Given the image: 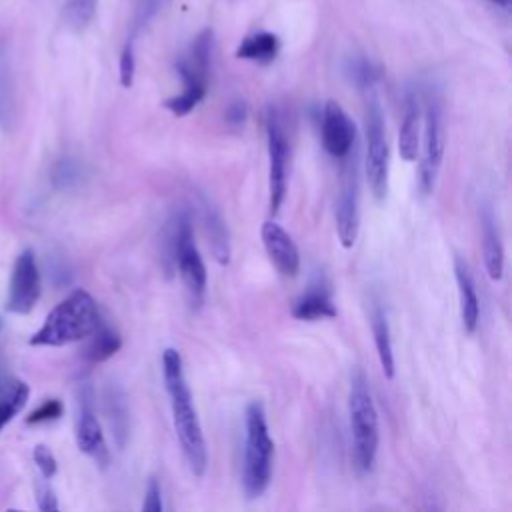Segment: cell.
Segmentation results:
<instances>
[{
  "mask_svg": "<svg viewBox=\"0 0 512 512\" xmlns=\"http://www.w3.org/2000/svg\"><path fill=\"white\" fill-rule=\"evenodd\" d=\"M164 4L166 0H136V26L146 24Z\"/></svg>",
  "mask_w": 512,
  "mask_h": 512,
  "instance_id": "obj_34",
  "label": "cell"
},
{
  "mask_svg": "<svg viewBox=\"0 0 512 512\" xmlns=\"http://www.w3.org/2000/svg\"><path fill=\"white\" fill-rule=\"evenodd\" d=\"M488 2H492V4H496V6H502V8H508V6H510V0H488Z\"/></svg>",
  "mask_w": 512,
  "mask_h": 512,
  "instance_id": "obj_36",
  "label": "cell"
},
{
  "mask_svg": "<svg viewBox=\"0 0 512 512\" xmlns=\"http://www.w3.org/2000/svg\"><path fill=\"white\" fill-rule=\"evenodd\" d=\"M0 332H2V318H0Z\"/></svg>",
  "mask_w": 512,
  "mask_h": 512,
  "instance_id": "obj_37",
  "label": "cell"
},
{
  "mask_svg": "<svg viewBox=\"0 0 512 512\" xmlns=\"http://www.w3.org/2000/svg\"><path fill=\"white\" fill-rule=\"evenodd\" d=\"M64 414V404L58 398H48L44 400L38 408H34L28 416H26V424L34 426V424H44V422H54Z\"/></svg>",
  "mask_w": 512,
  "mask_h": 512,
  "instance_id": "obj_29",
  "label": "cell"
},
{
  "mask_svg": "<svg viewBox=\"0 0 512 512\" xmlns=\"http://www.w3.org/2000/svg\"><path fill=\"white\" fill-rule=\"evenodd\" d=\"M162 378L170 398L172 422L182 448V454L194 476L202 478L208 466L206 440L202 434L200 418L196 406L192 402L190 388L186 384L182 356L176 348H166L162 352Z\"/></svg>",
  "mask_w": 512,
  "mask_h": 512,
  "instance_id": "obj_1",
  "label": "cell"
},
{
  "mask_svg": "<svg viewBox=\"0 0 512 512\" xmlns=\"http://www.w3.org/2000/svg\"><path fill=\"white\" fill-rule=\"evenodd\" d=\"M142 510H146V512H162V510H164L160 480H158L154 474L148 478L146 494H144V502H142Z\"/></svg>",
  "mask_w": 512,
  "mask_h": 512,
  "instance_id": "obj_32",
  "label": "cell"
},
{
  "mask_svg": "<svg viewBox=\"0 0 512 512\" xmlns=\"http://www.w3.org/2000/svg\"><path fill=\"white\" fill-rule=\"evenodd\" d=\"M346 72H348V78L358 86V88H372L378 78H380V68L374 66L370 60L358 56V58H352L346 66Z\"/></svg>",
  "mask_w": 512,
  "mask_h": 512,
  "instance_id": "obj_28",
  "label": "cell"
},
{
  "mask_svg": "<svg viewBox=\"0 0 512 512\" xmlns=\"http://www.w3.org/2000/svg\"><path fill=\"white\" fill-rule=\"evenodd\" d=\"M266 146H268V208L278 214L288 186V138L276 108L266 110Z\"/></svg>",
  "mask_w": 512,
  "mask_h": 512,
  "instance_id": "obj_10",
  "label": "cell"
},
{
  "mask_svg": "<svg viewBox=\"0 0 512 512\" xmlns=\"http://www.w3.org/2000/svg\"><path fill=\"white\" fill-rule=\"evenodd\" d=\"M244 462L242 486L248 498H258L266 492L272 478L274 442L268 432L266 412L262 402L252 400L244 412Z\"/></svg>",
  "mask_w": 512,
  "mask_h": 512,
  "instance_id": "obj_4",
  "label": "cell"
},
{
  "mask_svg": "<svg viewBox=\"0 0 512 512\" xmlns=\"http://www.w3.org/2000/svg\"><path fill=\"white\" fill-rule=\"evenodd\" d=\"M342 180L336 198V232L344 248H352L358 238L360 228V162L358 144L342 158Z\"/></svg>",
  "mask_w": 512,
  "mask_h": 512,
  "instance_id": "obj_8",
  "label": "cell"
},
{
  "mask_svg": "<svg viewBox=\"0 0 512 512\" xmlns=\"http://www.w3.org/2000/svg\"><path fill=\"white\" fill-rule=\"evenodd\" d=\"M280 52V38L274 32L258 30L248 34L236 48V58L256 64H270Z\"/></svg>",
  "mask_w": 512,
  "mask_h": 512,
  "instance_id": "obj_22",
  "label": "cell"
},
{
  "mask_svg": "<svg viewBox=\"0 0 512 512\" xmlns=\"http://www.w3.org/2000/svg\"><path fill=\"white\" fill-rule=\"evenodd\" d=\"M446 150L444 108L438 96H428L424 108V136H422V160H420V190L430 194L434 190Z\"/></svg>",
  "mask_w": 512,
  "mask_h": 512,
  "instance_id": "obj_9",
  "label": "cell"
},
{
  "mask_svg": "<svg viewBox=\"0 0 512 512\" xmlns=\"http://www.w3.org/2000/svg\"><path fill=\"white\" fill-rule=\"evenodd\" d=\"M104 410L108 416V424L114 436V442L118 448H122L128 440V406H126V396L120 386L108 384L104 390Z\"/></svg>",
  "mask_w": 512,
  "mask_h": 512,
  "instance_id": "obj_23",
  "label": "cell"
},
{
  "mask_svg": "<svg viewBox=\"0 0 512 512\" xmlns=\"http://www.w3.org/2000/svg\"><path fill=\"white\" fill-rule=\"evenodd\" d=\"M30 386L18 376L6 374L0 366V432L26 406Z\"/></svg>",
  "mask_w": 512,
  "mask_h": 512,
  "instance_id": "obj_21",
  "label": "cell"
},
{
  "mask_svg": "<svg viewBox=\"0 0 512 512\" xmlns=\"http://www.w3.org/2000/svg\"><path fill=\"white\" fill-rule=\"evenodd\" d=\"M200 212H202L204 232L208 236L212 256L216 258V262L228 264L230 262V234H228L224 218L206 198H200Z\"/></svg>",
  "mask_w": 512,
  "mask_h": 512,
  "instance_id": "obj_20",
  "label": "cell"
},
{
  "mask_svg": "<svg viewBox=\"0 0 512 512\" xmlns=\"http://www.w3.org/2000/svg\"><path fill=\"white\" fill-rule=\"evenodd\" d=\"M384 116L376 94H370L366 102V118H364V138H366V156L364 170L368 186L376 200H382L388 192V142L384 132Z\"/></svg>",
  "mask_w": 512,
  "mask_h": 512,
  "instance_id": "obj_7",
  "label": "cell"
},
{
  "mask_svg": "<svg viewBox=\"0 0 512 512\" xmlns=\"http://www.w3.org/2000/svg\"><path fill=\"white\" fill-rule=\"evenodd\" d=\"M42 294L40 268L32 248H24L12 266L8 294H6V310L12 314H28L34 310Z\"/></svg>",
  "mask_w": 512,
  "mask_h": 512,
  "instance_id": "obj_11",
  "label": "cell"
},
{
  "mask_svg": "<svg viewBox=\"0 0 512 512\" xmlns=\"http://www.w3.org/2000/svg\"><path fill=\"white\" fill-rule=\"evenodd\" d=\"M422 126V114H420V102L414 92L406 94L404 100V116L398 132V152L404 162H414L420 150V128Z\"/></svg>",
  "mask_w": 512,
  "mask_h": 512,
  "instance_id": "obj_18",
  "label": "cell"
},
{
  "mask_svg": "<svg viewBox=\"0 0 512 512\" xmlns=\"http://www.w3.org/2000/svg\"><path fill=\"white\" fill-rule=\"evenodd\" d=\"M454 274L458 284V300H460V320L468 334H474L480 320V300L476 294V286L472 280V274L468 270V264L456 256L454 258Z\"/></svg>",
  "mask_w": 512,
  "mask_h": 512,
  "instance_id": "obj_17",
  "label": "cell"
},
{
  "mask_svg": "<svg viewBox=\"0 0 512 512\" xmlns=\"http://www.w3.org/2000/svg\"><path fill=\"white\" fill-rule=\"evenodd\" d=\"M84 178H86L84 164L72 156H60L58 160H54L50 168V182L56 190H62V192L78 188Z\"/></svg>",
  "mask_w": 512,
  "mask_h": 512,
  "instance_id": "obj_26",
  "label": "cell"
},
{
  "mask_svg": "<svg viewBox=\"0 0 512 512\" xmlns=\"http://www.w3.org/2000/svg\"><path fill=\"white\" fill-rule=\"evenodd\" d=\"M348 416H350V432H352L356 466L360 472H372L378 456L380 424H378V410L362 370H356L350 380Z\"/></svg>",
  "mask_w": 512,
  "mask_h": 512,
  "instance_id": "obj_6",
  "label": "cell"
},
{
  "mask_svg": "<svg viewBox=\"0 0 512 512\" xmlns=\"http://www.w3.org/2000/svg\"><path fill=\"white\" fill-rule=\"evenodd\" d=\"M248 118V104L244 100H232L224 112V122L230 128H242Z\"/></svg>",
  "mask_w": 512,
  "mask_h": 512,
  "instance_id": "obj_33",
  "label": "cell"
},
{
  "mask_svg": "<svg viewBox=\"0 0 512 512\" xmlns=\"http://www.w3.org/2000/svg\"><path fill=\"white\" fill-rule=\"evenodd\" d=\"M480 226H482V254L484 266L492 280H502L504 274V244L496 224V216L490 206L480 208Z\"/></svg>",
  "mask_w": 512,
  "mask_h": 512,
  "instance_id": "obj_15",
  "label": "cell"
},
{
  "mask_svg": "<svg viewBox=\"0 0 512 512\" xmlns=\"http://www.w3.org/2000/svg\"><path fill=\"white\" fill-rule=\"evenodd\" d=\"M76 444L78 450L90 456L98 466L106 468L110 462V452L106 448L102 424L92 408V390L82 386L78 394V416H76Z\"/></svg>",
  "mask_w": 512,
  "mask_h": 512,
  "instance_id": "obj_12",
  "label": "cell"
},
{
  "mask_svg": "<svg viewBox=\"0 0 512 512\" xmlns=\"http://www.w3.org/2000/svg\"><path fill=\"white\" fill-rule=\"evenodd\" d=\"M88 338H90V342H88V346L84 348V358H86L88 362H92V364H98V362L108 360V358L114 356V354L120 350V346H122L120 334H118L114 328H110V326H106V324H102V322H100V326H98Z\"/></svg>",
  "mask_w": 512,
  "mask_h": 512,
  "instance_id": "obj_25",
  "label": "cell"
},
{
  "mask_svg": "<svg viewBox=\"0 0 512 512\" xmlns=\"http://www.w3.org/2000/svg\"><path fill=\"white\" fill-rule=\"evenodd\" d=\"M32 458H34V464L38 466L40 474H42L46 480H50V478L58 472V462H56V458H54V454H52V450H50L48 446H44V444L34 446Z\"/></svg>",
  "mask_w": 512,
  "mask_h": 512,
  "instance_id": "obj_31",
  "label": "cell"
},
{
  "mask_svg": "<svg viewBox=\"0 0 512 512\" xmlns=\"http://www.w3.org/2000/svg\"><path fill=\"white\" fill-rule=\"evenodd\" d=\"M98 8V0H66L64 4V22L68 28L80 32L84 30Z\"/></svg>",
  "mask_w": 512,
  "mask_h": 512,
  "instance_id": "obj_27",
  "label": "cell"
},
{
  "mask_svg": "<svg viewBox=\"0 0 512 512\" xmlns=\"http://www.w3.org/2000/svg\"><path fill=\"white\" fill-rule=\"evenodd\" d=\"M214 52V34L210 28L200 30L188 50L176 60V72L182 78V92L164 100V108L174 116L190 114L206 96L210 64Z\"/></svg>",
  "mask_w": 512,
  "mask_h": 512,
  "instance_id": "obj_5",
  "label": "cell"
},
{
  "mask_svg": "<svg viewBox=\"0 0 512 512\" xmlns=\"http://www.w3.org/2000/svg\"><path fill=\"white\" fill-rule=\"evenodd\" d=\"M336 314H338V310L332 302V296L322 284L310 286L292 304V316L296 320H304V322L336 318Z\"/></svg>",
  "mask_w": 512,
  "mask_h": 512,
  "instance_id": "obj_19",
  "label": "cell"
},
{
  "mask_svg": "<svg viewBox=\"0 0 512 512\" xmlns=\"http://www.w3.org/2000/svg\"><path fill=\"white\" fill-rule=\"evenodd\" d=\"M100 322V310L92 294L84 288H76L48 312L42 326L28 342L30 346H66L88 338Z\"/></svg>",
  "mask_w": 512,
  "mask_h": 512,
  "instance_id": "obj_2",
  "label": "cell"
},
{
  "mask_svg": "<svg viewBox=\"0 0 512 512\" xmlns=\"http://www.w3.org/2000/svg\"><path fill=\"white\" fill-rule=\"evenodd\" d=\"M262 242L270 262L282 276L294 278L300 272V252L294 244L292 236L274 220H266L262 224Z\"/></svg>",
  "mask_w": 512,
  "mask_h": 512,
  "instance_id": "obj_14",
  "label": "cell"
},
{
  "mask_svg": "<svg viewBox=\"0 0 512 512\" xmlns=\"http://www.w3.org/2000/svg\"><path fill=\"white\" fill-rule=\"evenodd\" d=\"M118 72H120V84L124 88H130L132 82H134V72H136V58H134V42H132V38L124 44V48L120 52Z\"/></svg>",
  "mask_w": 512,
  "mask_h": 512,
  "instance_id": "obj_30",
  "label": "cell"
},
{
  "mask_svg": "<svg viewBox=\"0 0 512 512\" xmlns=\"http://www.w3.org/2000/svg\"><path fill=\"white\" fill-rule=\"evenodd\" d=\"M164 258L170 262L168 270L174 266L180 274V280L186 290L188 304L198 310L204 304L206 296V266L200 256V250L194 242V232L190 224V216L186 210L176 212L168 220V228L164 234Z\"/></svg>",
  "mask_w": 512,
  "mask_h": 512,
  "instance_id": "obj_3",
  "label": "cell"
},
{
  "mask_svg": "<svg viewBox=\"0 0 512 512\" xmlns=\"http://www.w3.org/2000/svg\"><path fill=\"white\" fill-rule=\"evenodd\" d=\"M16 118H18V98H16L12 58L4 38H0V128L2 132L14 130Z\"/></svg>",
  "mask_w": 512,
  "mask_h": 512,
  "instance_id": "obj_16",
  "label": "cell"
},
{
  "mask_svg": "<svg viewBox=\"0 0 512 512\" xmlns=\"http://www.w3.org/2000/svg\"><path fill=\"white\" fill-rule=\"evenodd\" d=\"M320 134L324 150L340 160L356 144V126L336 100H328L322 108Z\"/></svg>",
  "mask_w": 512,
  "mask_h": 512,
  "instance_id": "obj_13",
  "label": "cell"
},
{
  "mask_svg": "<svg viewBox=\"0 0 512 512\" xmlns=\"http://www.w3.org/2000/svg\"><path fill=\"white\" fill-rule=\"evenodd\" d=\"M36 502H38V508L44 510V512H52V510L60 508L58 498H56V494L50 486H40L36 490Z\"/></svg>",
  "mask_w": 512,
  "mask_h": 512,
  "instance_id": "obj_35",
  "label": "cell"
},
{
  "mask_svg": "<svg viewBox=\"0 0 512 512\" xmlns=\"http://www.w3.org/2000/svg\"><path fill=\"white\" fill-rule=\"evenodd\" d=\"M372 334L374 344L380 360V368L384 378H394V352H392V338H390V324L386 318V312L380 306L372 308Z\"/></svg>",
  "mask_w": 512,
  "mask_h": 512,
  "instance_id": "obj_24",
  "label": "cell"
}]
</instances>
